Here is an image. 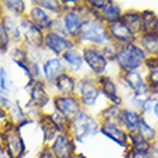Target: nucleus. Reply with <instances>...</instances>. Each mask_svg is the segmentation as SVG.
<instances>
[{
    "mask_svg": "<svg viewBox=\"0 0 158 158\" xmlns=\"http://www.w3.org/2000/svg\"><path fill=\"white\" fill-rule=\"evenodd\" d=\"M147 53L144 52L141 46H137L134 43H128V45H122L118 49L117 60L119 63V66L127 72L137 71L142 63L145 62Z\"/></svg>",
    "mask_w": 158,
    "mask_h": 158,
    "instance_id": "nucleus-1",
    "label": "nucleus"
},
{
    "mask_svg": "<svg viewBox=\"0 0 158 158\" xmlns=\"http://www.w3.org/2000/svg\"><path fill=\"white\" fill-rule=\"evenodd\" d=\"M79 38L82 39V40L95 43V45L106 46L111 42L108 30L105 29V26L98 19H88L86 22H83V26H82Z\"/></svg>",
    "mask_w": 158,
    "mask_h": 158,
    "instance_id": "nucleus-2",
    "label": "nucleus"
},
{
    "mask_svg": "<svg viewBox=\"0 0 158 158\" xmlns=\"http://www.w3.org/2000/svg\"><path fill=\"white\" fill-rule=\"evenodd\" d=\"M98 125L91 117H88L85 112H81L78 117L73 119V135L78 141H85L86 138L96 134Z\"/></svg>",
    "mask_w": 158,
    "mask_h": 158,
    "instance_id": "nucleus-3",
    "label": "nucleus"
},
{
    "mask_svg": "<svg viewBox=\"0 0 158 158\" xmlns=\"http://www.w3.org/2000/svg\"><path fill=\"white\" fill-rule=\"evenodd\" d=\"M55 106L65 119L69 121H73L81 114L79 112V101L69 95H62L55 98Z\"/></svg>",
    "mask_w": 158,
    "mask_h": 158,
    "instance_id": "nucleus-4",
    "label": "nucleus"
},
{
    "mask_svg": "<svg viewBox=\"0 0 158 158\" xmlns=\"http://www.w3.org/2000/svg\"><path fill=\"white\" fill-rule=\"evenodd\" d=\"M83 60L88 63V66L95 72L96 75H102L106 68V58L102 50L96 48H85L83 49Z\"/></svg>",
    "mask_w": 158,
    "mask_h": 158,
    "instance_id": "nucleus-5",
    "label": "nucleus"
},
{
    "mask_svg": "<svg viewBox=\"0 0 158 158\" xmlns=\"http://www.w3.org/2000/svg\"><path fill=\"white\" fill-rule=\"evenodd\" d=\"M108 33H109V38H112L114 40L118 42V43H121V45L132 43L134 36H135L122 20L109 23L108 25Z\"/></svg>",
    "mask_w": 158,
    "mask_h": 158,
    "instance_id": "nucleus-6",
    "label": "nucleus"
},
{
    "mask_svg": "<svg viewBox=\"0 0 158 158\" xmlns=\"http://www.w3.org/2000/svg\"><path fill=\"white\" fill-rule=\"evenodd\" d=\"M43 42H45V45L49 48L52 52H55V53H65L66 50L72 49V42L68 40L65 36H60V35H56V33H52V32H49V33H46L45 36H43Z\"/></svg>",
    "mask_w": 158,
    "mask_h": 158,
    "instance_id": "nucleus-7",
    "label": "nucleus"
},
{
    "mask_svg": "<svg viewBox=\"0 0 158 158\" xmlns=\"http://www.w3.org/2000/svg\"><path fill=\"white\" fill-rule=\"evenodd\" d=\"M63 26H65L66 33H69L72 38H76L81 35V30H82L83 26L82 16L76 10H69L63 16Z\"/></svg>",
    "mask_w": 158,
    "mask_h": 158,
    "instance_id": "nucleus-8",
    "label": "nucleus"
},
{
    "mask_svg": "<svg viewBox=\"0 0 158 158\" xmlns=\"http://www.w3.org/2000/svg\"><path fill=\"white\" fill-rule=\"evenodd\" d=\"M52 154L56 158H72V142L68 135L65 134H59L58 137L55 138L53 145L50 148Z\"/></svg>",
    "mask_w": 158,
    "mask_h": 158,
    "instance_id": "nucleus-9",
    "label": "nucleus"
},
{
    "mask_svg": "<svg viewBox=\"0 0 158 158\" xmlns=\"http://www.w3.org/2000/svg\"><path fill=\"white\" fill-rule=\"evenodd\" d=\"M79 94H81V101L83 105H94L98 99L99 91L95 82H92L91 79H83L82 82L79 83Z\"/></svg>",
    "mask_w": 158,
    "mask_h": 158,
    "instance_id": "nucleus-10",
    "label": "nucleus"
},
{
    "mask_svg": "<svg viewBox=\"0 0 158 158\" xmlns=\"http://www.w3.org/2000/svg\"><path fill=\"white\" fill-rule=\"evenodd\" d=\"M124 81L129 85V88L134 91V94L137 96H142L145 95L147 92H148V83L144 81L141 75H139V72L137 71H131V72H127L124 76Z\"/></svg>",
    "mask_w": 158,
    "mask_h": 158,
    "instance_id": "nucleus-11",
    "label": "nucleus"
},
{
    "mask_svg": "<svg viewBox=\"0 0 158 158\" xmlns=\"http://www.w3.org/2000/svg\"><path fill=\"white\" fill-rule=\"evenodd\" d=\"M102 134H105L106 137H109L112 141H115L117 144L125 147L127 145V134L125 131H122L119 125L117 122H109V121H104V124L101 127Z\"/></svg>",
    "mask_w": 158,
    "mask_h": 158,
    "instance_id": "nucleus-12",
    "label": "nucleus"
},
{
    "mask_svg": "<svg viewBox=\"0 0 158 158\" xmlns=\"http://www.w3.org/2000/svg\"><path fill=\"white\" fill-rule=\"evenodd\" d=\"M43 72H45V78L50 82H53L59 78L60 75L65 73V65L60 59H48L43 63Z\"/></svg>",
    "mask_w": 158,
    "mask_h": 158,
    "instance_id": "nucleus-13",
    "label": "nucleus"
},
{
    "mask_svg": "<svg viewBox=\"0 0 158 158\" xmlns=\"http://www.w3.org/2000/svg\"><path fill=\"white\" fill-rule=\"evenodd\" d=\"M12 158H19L23 152V142L20 135L16 131H12L6 135V147H4Z\"/></svg>",
    "mask_w": 158,
    "mask_h": 158,
    "instance_id": "nucleus-14",
    "label": "nucleus"
},
{
    "mask_svg": "<svg viewBox=\"0 0 158 158\" xmlns=\"http://www.w3.org/2000/svg\"><path fill=\"white\" fill-rule=\"evenodd\" d=\"M22 29H23V33H25V38L30 42V43H35L38 45L42 42V30L39 29L38 26L35 25L32 20H23L22 22Z\"/></svg>",
    "mask_w": 158,
    "mask_h": 158,
    "instance_id": "nucleus-15",
    "label": "nucleus"
},
{
    "mask_svg": "<svg viewBox=\"0 0 158 158\" xmlns=\"http://www.w3.org/2000/svg\"><path fill=\"white\" fill-rule=\"evenodd\" d=\"M125 25L128 26V29L132 32L134 35L142 32V17L138 12H127L122 15V19Z\"/></svg>",
    "mask_w": 158,
    "mask_h": 158,
    "instance_id": "nucleus-16",
    "label": "nucleus"
},
{
    "mask_svg": "<svg viewBox=\"0 0 158 158\" xmlns=\"http://www.w3.org/2000/svg\"><path fill=\"white\" fill-rule=\"evenodd\" d=\"M121 122L124 124V127L128 129V131L134 132V131H138L141 118H139V115H138L135 111L122 109V111H121Z\"/></svg>",
    "mask_w": 158,
    "mask_h": 158,
    "instance_id": "nucleus-17",
    "label": "nucleus"
},
{
    "mask_svg": "<svg viewBox=\"0 0 158 158\" xmlns=\"http://www.w3.org/2000/svg\"><path fill=\"white\" fill-rule=\"evenodd\" d=\"M142 17V32L145 35H158V17L154 12L147 10L141 15Z\"/></svg>",
    "mask_w": 158,
    "mask_h": 158,
    "instance_id": "nucleus-18",
    "label": "nucleus"
},
{
    "mask_svg": "<svg viewBox=\"0 0 158 158\" xmlns=\"http://www.w3.org/2000/svg\"><path fill=\"white\" fill-rule=\"evenodd\" d=\"M102 15V20H105L106 23H114V22H118L122 19V13H121V7L118 3H114V2H108V4L104 7V10L101 12Z\"/></svg>",
    "mask_w": 158,
    "mask_h": 158,
    "instance_id": "nucleus-19",
    "label": "nucleus"
},
{
    "mask_svg": "<svg viewBox=\"0 0 158 158\" xmlns=\"http://www.w3.org/2000/svg\"><path fill=\"white\" fill-rule=\"evenodd\" d=\"M99 85H101V92H102L106 98H109L114 104H119L121 99L118 98L117 86H115V83H114L111 79L109 78H101L99 79Z\"/></svg>",
    "mask_w": 158,
    "mask_h": 158,
    "instance_id": "nucleus-20",
    "label": "nucleus"
},
{
    "mask_svg": "<svg viewBox=\"0 0 158 158\" xmlns=\"http://www.w3.org/2000/svg\"><path fill=\"white\" fill-rule=\"evenodd\" d=\"M30 19L33 22L35 25L38 26L40 30L46 29V27H49L52 25V20H50V17L46 15L42 7H33L30 10Z\"/></svg>",
    "mask_w": 158,
    "mask_h": 158,
    "instance_id": "nucleus-21",
    "label": "nucleus"
},
{
    "mask_svg": "<svg viewBox=\"0 0 158 158\" xmlns=\"http://www.w3.org/2000/svg\"><path fill=\"white\" fill-rule=\"evenodd\" d=\"M141 45L145 53H150L154 58H158V35H144Z\"/></svg>",
    "mask_w": 158,
    "mask_h": 158,
    "instance_id": "nucleus-22",
    "label": "nucleus"
},
{
    "mask_svg": "<svg viewBox=\"0 0 158 158\" xmlns=\"http://www.w3.org/2000/svg\"><path fill=\"white\" fill-rule=\"evenodd\" d=\"M56 86H58V89L62 94H71V92L75 91V81H73V78L72 76H69L68 73H63V75H60L56 81Z\"/></svg>",
    "mask_w": 158,
    "mask_h": 158,
    "instance_id": "nucleus-23",
    "label": "nucleus"
},
{
    "mask_svg": "<svg viewBox=\"0 0 158 158\" xmlns=\"http://www.w3.org/2000/svg\"><path fill=\"white\" fill-rule=\"evenodd\" d=\"M62 58H63V60L69 63V65H71L73 69H79V68L82 66L83 56L79 53L76 49H69V50H66V52L62 55Z\"/></svg>",
    "mask_w": 158,
    "mask_h": 158,
    "instance_id": "nucleus-24",
    "label": "nucleus"
},
{
    "mask_svg": "<svg viewBox=\"0 0 158 158\" xmlns=\"http://www.w3.org/2000/svg\"><path fill=\"white\" fill-rule=\"evenodd\" d=\"M32 101H33L38 106H42V105L46 104V101H48V95H46V92L43 91V88L40 86V83L35 85L33 89H32Z\"/></svg>",
    "mask_w": 158,
    "mask_h": 158,
    "instance_id": "nucleus-25",
    "label": "nucleus"
},
{
    "mask_svg": "<svg viewBox=\"0 0 158 158\" xmlns=\"http://www.w3.org/2000/svg\"><path fill=\"white\" fill-rule=\"evenodd\" d=\"M137 132L139 134L142 138H145L147 141H148L150 138H154V135H155V131L152 128H150V125L147 124L144 119H141V122H139V127H138Z\"/></svg>",
    "mask_w": 158,
    "mask_h": 158,
    "instance_id": "nucleus-26",
    "label": "nucleus"
},
{
    "mask_svg": "<svg viewBox=\"0 0 158 158\" xmlns=\"http://www.w3.org/2000/svg\"><path fill=\"white\" fill-rule=\"evenodd\" d=\"M39 7H45V9H49V10H55V12H59L62 4L59 2H50V0H42V2H38Z\"/></svg>",
    "mask_w": 158,
    "mask_h": 158,
    "instance_id": "nucleus-27",
    "label": "nucleus"
},
{
    "mask_svg": "<svg viewBox=\"0 0 158 158\" xmlns=\"http://www.w3.org/2000/svg\"><path fill=\"white\" fill-rule=\"evenodd\" d=\"M9 43V30L3 25H0V49H6Z\"/></svg>",
    "mask_w": 158,
    "mask_h": 158,
    "instance_id": "nucleus-28",
    "label": "nucleus"
},
{
    "mask_svg": "<svg viewBox=\"0 0 158 158\" xmlns=\"http://www.w3.org/2000/svg\"><path fill=\"white\" fill-rule=\"evenodd\" d=\"M4 4H6V7L7 9L15 10L16 13L22 12L23 7H25V3H23V2H4Z\"/></svg>",
    "mask_w": 158,
    "mask_h": 158,
    "instance_id": "nucleus-29",
    "label": "nucleus"
},
{
    "mask_svg": "<svg viewBox=\"0 0 158 158\" xmlns=\"http://www.w3.org/2000/svg\"><path fill=\"white\" fill-rule=\"evenodd\" d=\"M106 4H108V2L101 0V2H89V3H88V6H89V7H92V9H96V10H99V12H102Z\"/></svg>",
    "mask_w": 158,
    "mask_h": 158,
    "instance_id": "nucleus-30",
    "label": "nucleus"
},
{
    "mask_svg": "<svg viewBox=\"0 0 158 158\" xmlns=\"http://www.w3.org/2000/svg\"><path fill=\"white\" fill-rule=\"evenodd\" d=\"M0 158H12L10 154L7 152V150L3 148V147H0Z\"/></svg>",
    "mask_w": 158,
    "mask_h": 158,
    "instance_id": "nucleus-31",
    "label": "nucleus"
},
{
    "mask_svg": "<svg viewBox=\"0 0 158 158\" xmlns=\"http://www.w3.org/2000/svg\"><path fill=\"white\" fill-rule=\"evenodd\" d=\"M39 158H56V157L52 154V151H43Z\"/></svg>",
    "mask_w": 158,
    "mask_h": 158,
    "instance_id": "nucleus-32",
    "label": "nucleus"
},
{
    "mask_svg": "<svg viewBox=\"0 0 158 158\" xmlns=\"http://www.w3.org/2000/svg\"><path fill=\"white\" fill-rule=\"evenodd\" d=\"M152 108H154V114H155V115H157V117H158V102H155V104H154V106H152Z\"/></svg>",
    "mask_w": 158,
    "mask_h": 158,
    "instance_id": "nucleus-33",
    "label": "nucleus"
},
{
    "mask_svg": "<svg viewBox=\"0 0 158 158\" xmlns=\"http://www.w3.org/2000/svg\"><path fill=\"white\" fill-rule=\"evenodd\" d=\"M75 158H86V157H83V155H78V157H75Z\"/></svg>",
    "mask_w": 158,
    "mask_h": 158,
    "instance_id": "nucleus-34",
    "label": "nucleus"
}]
</instances>
